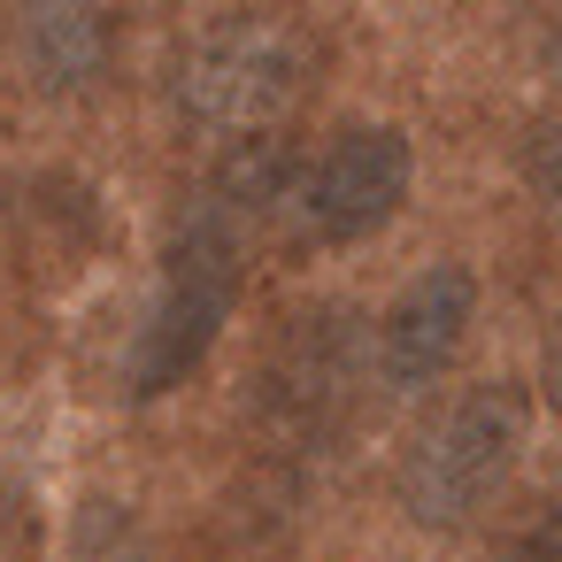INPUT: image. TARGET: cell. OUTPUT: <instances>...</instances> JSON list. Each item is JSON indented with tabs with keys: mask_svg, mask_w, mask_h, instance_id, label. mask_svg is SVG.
<instances>
[{
	"mask_svg": "<svg viewBox=\"0 0 562 562\" xmlns=\"http://www.w3.org/2000/svg\"><path fill=\"white\" fill-rule=\"evenodd\" d=\"M316 86V32L285 9H232L216 16L178 63V109L201 132H278Z\"/></svg>",
	"mask_w": 562,
	"mask_h": 562,
	"instance_id": "cell-1",
	"label": "cell"
},
{
	"mask_svg": "<svg viewBox=\"0 0 562 562\" xmlns=\"http://www.w3.org/2000/svg\"><path fill=\"white\" fill-rule=\"evenodd\" d=\"M247 224L224 209V201H193L170 232V255H162V293H155V316L132 347V393L155 401L170 393L178 378L201 370V355L216 347L232 301H239V270H247Z\"/></svg>",
	"mask_w": 562,
	"mask_h": 562,
	"instance_id": "cell-3",
	"label": "cell"
},
{
	"mask_svg": "<svg viewBox=\"0 0 562 562\" xmlns=\"http://www.w3.org/2000/svg\"><path fill=\"white\" fill-rule=\"evenodd\" d=\"M516 162H524V186L539 193V209L562 224V124H531L524 147H516Z\"/></svg>",
	"mask_w": 562,
	"mask_h": 562,
	"instance_id": "cell-8",
	"label": "cell"
},
{
	"mask_svg": "<svg viewBox=\"0 0 562 562\" xmlns=\"http://www.w3.org/2000/svg\"><path fill=\"white\" fill-rule=\"evenodd\" d=\"M524 439H531V401H524V385L485 378V385L454 393L447 408H431L424 431H416L408 454H401V477H393L408 524H424V531L470 524V516L508 485Z\"/></svg>",
	"mask_w": 562,
	"mask_h": 562,
	"instance_id": "cell-2",
	"label": "cell"
},
{
	"mask_svg": "<svg viewBox=\"0 0 562 562\" xmlns=\"http://www.w3.org/2000/svg\"><path fill=\"white\" fill-rule=\"evenodd\" d=\"M524 554H531V562H562V477H554V493L539 501V516H531V539H524Z\"/></svg>",
	"mask_w": 562,
	"mask_h": 562,
	"instance_id": "cell-9",
	"label": "cell"
},
{
	"mask_svg": "<svg viewBox=\"0 0 562 562\" xmlns=\"http://www.w3.org/2000/svg\"><path fill=\"white\" fill-rule=\"evenodd\" d=\"M470 324H477V278H470L462 262H431L416 285H401V301L385 308V324H378V339H370L378 378H385L393 393H431V385L454 370Z\"/></svg>",
	"mask_w": 562,
	"mask_h": 562,
	"instance_id": "cell-5",
	"label": "cell"
},
{
	"mask_svg": "<svg viewBox=\"0 0 562 562\" xmlns=\"http://www.w3.org/2000/svg\"><path fill=\"white\" fill-rule=\"evenodd\" d=\"M408 178H416V155L393 124H355L339 132L324 155L301 162V186H293V216L308 239L324 247H355L370 232H385L408 201Z\"/></svg>",
	"mask_w": 562,
	"mask_h": 562,
	"instance_id": "cell-4",
	"label": "cell"
},
{
	"mask_svg": "<svg viewBox=\"0 0 562 562\" xmlns=\"http://www.w3.org/2000/svg\"><path fill=\"white\" fill-rule=\"evenodd\" d=\"M539 385H547V401H554V416H562V316H554V331H547V355H539Z\"/></svg>",
	"mask_w": 562,
	"mask_h": 562,
	"instance_id": "cell-10",
	"label": "cell"
},
{
	"mask_svg": "<svg viewBox=\"0 0 562 562\" xmlns=\"http://www.w3.org/2000/svg\"><path fill=\"white\" fill-rule=\"evenodd\" d=\"M554 86H562V47H554Z\"/></svg>",
	"mask_w": 562,
	"mask_h": 562,
	"instance_id": "cell-11",
	"label": "cell"
},
{
	"mask_svg": "<svg viewBox=\"0 0 562 562\" xmlns=\"http://www.w3.org/2000/svg\"><path fill=\"white\" fill-rule=\"evenodd\" d=\"M24 70L40 93H86L109 70V16L93 0H32L24 9Z\"/></svg>",
	"mask_w": 562,
	"mask_h": 562,
	"instance_id": "cell-7",
	"label": "cell"
},
{
	"mask_svg": "<svg viewBox=\"0 0 562 562\" xmlns=\"http://www.w3.org/2000/svg\"><path fill=\"white\" fill-rule=\"evenodd\" d=\"M355 324L331 308V316H308V324H293L285 331V347H278V362H270V401L301 424V431H324L339 408H347V393H355Z\"/></svg>",
	"mask_w": 562,
	"mask_h": 562,
	"instance_id": "cell-6",
	"label": "cell"
}]
</instances>
